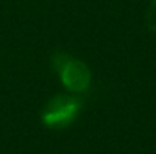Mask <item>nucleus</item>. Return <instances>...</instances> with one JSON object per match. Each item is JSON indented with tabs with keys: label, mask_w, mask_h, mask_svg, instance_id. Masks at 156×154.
I'll use <instances>...</instances> for the list:
<instances>
[{
	"label": "nucleus",
	"mask_w": 156,
	"mask_h": 154,
	"mask_svg": "<svg viewBox=\"0 0 156 154\" xmlns=\"http://www.w3.org/2000/svg\"><path fill=\"white\" fill-rule=\"evenodd\" d=\"M52 65L67 92L79 95L90 89L93 74L83 60L65 53H58L52 57Z\"/></svg>",
	"instance_id": "obj_1"
},
{
	"label": "nucleus",
	"mask_w": 156,
	"mask_h": 154,
	"mask_svg": "<svg viewBox=\"0 0 156 154\" xmlns=\"http://www.w3.org/2000/svg\"><path fill=\"white\" fill-rule=\"evenodd\" d=\"M83 101L76 94H58L44 104L41 110V122L52 130H61L71 125L80 115Z\"/></svg>",
	"instance_id": "obj_2"
},
{
	"label": "nucleus",
	"mask_w": 156,
	"mask_h": 154,
	"mask_svg": "<svg viewBox=\"0 0 156 154\" xmlns=\"http://www.w3.org/2000/svg\"><path fill=\"white\" fill-rule=\"evenodd\" d=\"M146 26L150 32L156 33V0H150L147 11H146V17H144Z\"/></svg>",
	"instance_id": "obj_3"
}]
</instances>
